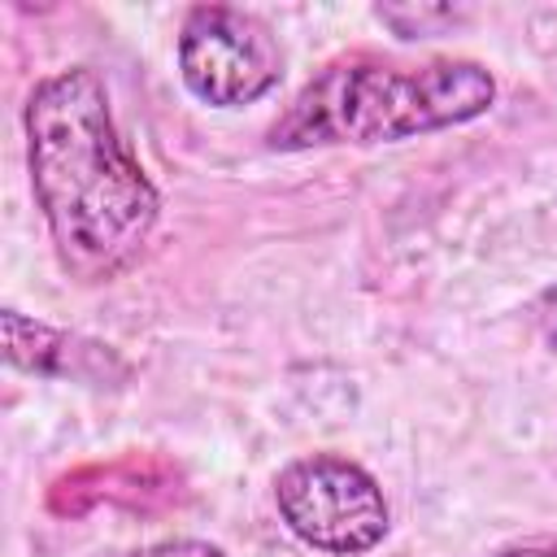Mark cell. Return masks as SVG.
<instances>
[{
    "label": "cell",
    "mask_w": 557,
    "mask_h": 557,
    "mask_svg": "<svg viewBox=\"0 0 557 557\" xmlns=\"http://www.w3.org/2000/svg\"><path fill=\"white\" fill-rule=\"evenodd\" d=\"M274 505L287 531L331 557H361L383 544L392 513L374 474L339 453H309L278 470Z\"/></svg>",
    "instance_id": "obj_3"
},
{
    "label": "cell",
    "mask_w": 557,
    "mask_h": 557,
    "mask_svg": "<svg viewBox=\"0 0 557 557\" xmlns=\"http://www.w3.org/2000/svg\"><path fill=\"white\" fill-rule=\"evenodd\" d=\"M531 322H535V335L544 339V348L557 357V283L544 287L531 305Z\"/></svg>",
    "instance_id": "obj_7"
},
{
    "label": "cell",
    "mask_w": 557,
    "mask_h": 557,
    "mask_svg": "<svg viewBox=\"0 0 557 557\" xmlns=\"http://www.w3.org/2000/svg\"><path fill=\"white\" fill-rule=\"evenodd\" d=\"M126 557H226V553L218 544H209V540H161V544L135 548Z\"/></svg>",
    "instance_id": "obj_8"
},
{
    "label": "cell",
    "mask_w": 557,
    "mask_h": 557,
    "mask_svg": "<svg viewBox=\"0 0 557 557\" xmlns=\"http://www.w3.org/2000/svg\"><path fill=\"white\" fill-rule=\"evenodd\" d=\"M374 17L387 22L400 39H426L431 22H457L453 9H396V4H379Z\"/></svg>",
    "instance_id": "obj_6"
},
{
    "label": "cell",
    "mask_w": 557,
    "mask_h": 557,
    "mask_svg": "<svg viewBox=\"0 0 557 557\" xmlns=\"http://www.w3.org/2000/svg\"><path fill=\"white\" fill-rule=\"evenodd\" d=\"M4 357L9 366L26 370V374H44V379H91L104 383L109 374H122V361L83 335H70L61 326L35 322L22 309H4Z\"/></svg>",
    "instance_id": "obj_5"
},
{
    "label": "cell",
    "mask_w": 557,
    "mask_h": 557,
    "mask_svg": "<svg viewBox=\"0 0 557 557\" xmlns=\"http://www.w3.org/2000/svg\"><path fill=\"white\" fill-rule=\"evenodd\" d=\"M30 191L57 261L78 283L126 274L161 218V196L117 135L109 87L91 65L35 83L22 109Z\"/></svg>",
    "instance_id": "obj_1"
},
{
    "label": "cell",
    "mask_w": 557,
    "mask_h": 557,
    "mask_svg": "<svg viewBox=\"0 0 557 557\" xmlns=\"http://www.w3.org/2000/svg\"><path fill=\"white\" fill-rule=\"evenodd\" d=\"M178 74L209 109H239L278 87L283 48L257 13L196 4L178 26Z\"/></svg>",
    "instance_id": "obj_4"
},
{
    "label": "cell",
    "mask_w": 557,
    "mask_h": 557,
    "mask_svg": "<svg viewBox=\"0 0 557 557\" xmlns=\"http://www.w3.org/2000/svg\"><path fill=\"white\" fill-rule=\"evenodd\" d=\"M492 557H557V544H518V548H500Z\"/></svg>",
    "instance_id": "obj_9"
},
{
    "label": "cell",
    "mask_w": 557,
    "mask_h": 557,
    "mask_svg": "<svg viewBox=\"0 0 557 557\" xmlns=\"http://www.w3.org/2000/svg\"><path fill=\"white\" fill-rule=\"evenodd\" d=\"M496 78L466 57L396 65L383 57H339L322 65L283 117L270 126V148H331V144H396L474 122L492 109Z\"/></svg>",
    "instance_id": "obj_2"
}]
</instances>
